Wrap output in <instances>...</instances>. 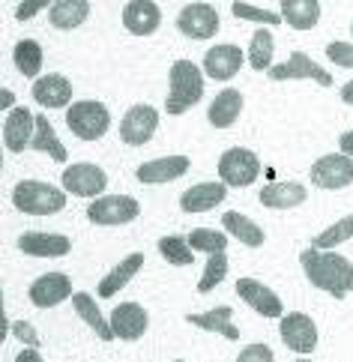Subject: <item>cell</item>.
<instances>
[{
	"instance_id": "4",
	"label": "cell",
	"mask_w": 353,
	"mask_h": 362,
	"mask_svg": "<svg viewBox=\"0 0 353 362\" xmlns=\"http://www.w3.org/2000/svg\"><path fill=\"white\" fill-rule=\"evenodd\" d=\"M66 126H69V132L78 135L81 141H96V138L105 135L108 126H111L108 105L99 99L72 102L69 111H66Z\"/></svg>"
},
{
	"instance_id": "8",
	"label": "cell",
	"mask_w": 353,
	"mask_h": 362,
	"mask_svg": "<svg viewBox=\"0 0 353 362\" xmlns=\"http://www.w3.org/2000/svg\"><path fill=\"white\" fill-rule=\"evenodd\" d=\"M311 183L320 186V189H347L353 183V159L345 156V153H326L320 156L315 165H311Z\"/></svg>"
},
{
	"instance_id": "20",
	"label": "cell",
	"mask_w": 353,
	"mask_h": 362,
	"mask_svg": "<svg viewBox=\"0 0 353 362\" xmlns=\"http://www.w3.org/2000/svg\"><path fill=\"white\" fill-rule=\"evenodd\" d=\"M192 159L189 156H162V159H150L138 165V180L147 186H162V183H174V180H180L183 174L189 171Z\"/></svg>"
},
{
	"instance_id": "37",
	"label": "cell",
	"mask_w": 353,
	"mask_h": 362,
	"mask_svg": "<svg viewBox=\"0 0 353 362\" xmlns=\"http://www.w3.org/2000/svg\"><path fill=\"white\" fill-rule=\"evenodd\" d=\"M228 255H210L204 264V276L198 281V293H210L213 288H219V281H225L228 276Z\"/></svg>"
},
{
	"instance_id": "39",
	"label": "cell",
	"mask_w": 353,
	"mask_h": 362,
	"mask_svg": "<svg viewBox=\"0 0 353 362\" xmlns=\"http://www.w3.org/2000/svg\"><path fill=\"white\" fill-rule=\"evenodd\" d=\"M326 57H330L335 66L353 69V42H330L326 45Z\"/></svg>"
},
{
	"instance_id": "15",
	"label": "cell",
	"mask_w": 353,
	"mask_h": 362,
	"mask_svg": "<svg viewBox=\"0 0 353 362\" xmlns=\"http://www.w3.org/2000/svg\"><path fill=\"white\" fill-rule=\"evenodd\" d=\"M245 57L248 54H243V48L237 45H213L204 54V75L213 81H231L243 69Z\"/></svg>"
},
{
	"instance_id": "44",
	"label": "cell",
	"mask_w": 353,
	"mask_h": 362,
	"mask_svg": "<svg viewBox=\"0 0 353 362\" xmlns=\"http://www.w3.org/2000/svg\"><path fill=\"white\" fill-rule=\"evenodd\" d=\"M16 362H45V359L36 354V347H28V351H21V354L16 356Z\"/></svg>"
},
{
	"instance_id": "3",
	"label": "cell",
	"mask_w": 353,
	"mask_h": 362,
	"mask_svg": "<svg viewBox=\"0 0 353 362\" xmlns=\"http://www.w3.org/2000/svg\"><path fill=\"white\" fill-rule=\"evenodd\" d=\"M12 206L28 216H54L66 206V192L42 180H21L12 186Z\"/></svg>"
},
{
	"instance_id": "38",
	"label": "cell",
	"mask_w": 353,
	"mask_h": 362,
	"mask_svg": "<svg viewBox=\"0 0 353 362\" xmlns=\"http://www.w3.org/2000/svg\"><path fill=\"white\" fill-rule=\"evenodd\" d=\"M231 12L237 18H243V21H257V24H267V28H272V24H279L284 21L282 18V12H272V9H264V6H255V4H243V0H237V4L231 6Z\"/></svg>"
},
{
	"instance_id": "32",
	"label": "cell",
	"mask_w": 353,
	"mask_h": 362,
	"mask_svg": "<svg viewBox=\"0 0 353 362\" xmlns=\"http://www.w3.org/2000/svg\"><path fill=\"white\" fill-rule=\"evenodd\" d=\"M12 60H16V66L24 78H33V81L42 78L39 75V69H42V45L36 40H18L16 48H12Z\"/></svg>"
},
{
	"instance_id": "34",
	"label": "cell",
	"mask_w": 353,
	"mask_h": 362,
	"mask_svg": "<svg viewBox=\"0 0 353 362\" xmlns=\"http://www.w3.org/2000/svg\"><path fill=\"white\" fill-rule=\"evenodd\" d=\"M272 51H276V40H272L270 30H255L252 42H248V63L257 72H270L272 69Z\"/></svg>"
},
{
	"instance_id": "29",
	"label": "cell",
	"mask_w": 353,
	"mask_h": 362,
	"mask_svg": "<svg viewBox=\"0 0 353 362\" xmlns=\"http://www.w3.org/2000/svg\"><path fill=\"white\" fill-rule=\"evenodd\" d=\"M72 305H75V312L78 317H81L90 329H93L102 341H114V329H111V320H105V315H102V308L96 305V300L90 293L84 291H78L72 296Z\"/></svg>"
},
{
	"instance_id": "48",
	"label": "cell",
	"mask_w": 353,
	"mask_h": 362,
	"mask_svg": "<svg viewBox=\"0 0 353 362\" xmlns=\"http://www.w3.org/2000/svg\"><path fill=\"white\" fill-rule=\"evenodd\" d=\"M296 362H315V359H296Z\"/></svg>"
},
{
	"instance_id": "6",
	"label": "cell",
	"mask_w": 353,
	"mask_h": 362,
	"mask_svg": "<svg viewBox=\"0 0 353 362\" xmlns=\"http://www.w3.org/2000/svg\"><path fill=\"white\" fill-rule=\"evenodd\" d=\"M260 174V162L252 150L245 147H231L219 156V177L225 186H233V189H245L252 186Z\"/></svg>"
},
{
	"instance_id": "46",
	"label": "cell",
	"mask_w": 353,
	"mask_h": 362,
	"mask_svg": "<svg viewBox=\"0 0 353 362\" xmlns=\"http://www.w3.org/2000/svg\"><path fill=\"white\" fill-rule=\"evenodd\" d=\"M9 335V317H6V312L0 315V339H6Z\"/></svg>"
},
{
	"instance_id": "26",
	"label": "cell",
	"mask_w": 353,
	"mask_h": 362,
	"mask_svg": "<svg viewBox=\"0 0 353 362\" xmlns=\"http://www.w3.org/2000/svg\"><path fill=\"white\" fill-rule=\"evenodd\" d=\"M231 315H233L231 305H216L204 315H186V323H192V327H198V329H207V332H219V335H225L228 341H237L240 329L231 323Z\"/></svg>"
},
{
	"instance_id": "19",
	"label": "cell",
	"mask_w": 353,
	"mask_h": 362,
	"mask_svg": "<svg viewBox=\"0 0 353 362\" xmlns=\"http://www.w3.org/2000/svg\"><path fill=\"white\" fill-rule=\"evenodd\" d=\"M72 243L63 234H51V230H24L18 237V252L30 257H63L69 255Z\"/></svg>"
},
{
	"instance_id": "17",
	"label": "cell",
	"mask_w": 353,
	"mask_h": 362,
	"mask_svg": "<svg viewBox=\"0 0 353 362\" xmlns=\"http://www.w3.org/2000/svg\"><path fill=\"white\" fill-rule=\"evenodd\" d=\"M28 296L36 308H54L66 296H75V293H72V281L66 273H45L28 288Z\"/></svg>"
},
{
	"instance_id": "42",
	"label": "cell",
	"mask_w": 353,
	"mask_h": 362,
	"mask_svg": "<svg viewBox=\"0 0 353 362\" xmlns=\"http://www.w3.org/2000/svg\"><path fill=\"white\" fill-rule=\"evenodd\" d=\"M12 335H16V339H21L24 344L39 347V335H36V329L30 327L28 320H16V323H12Z\"/></svg>"
},
{
	"instance_id": "5",
	"label": "cell",
	"mask_w": 353,
	"mask_h": 362,
	"mask_svg": "<svg viewBox=\"0 0 353 362\" xmlns=\"http://www.w3.org/2000/svg\"><path fill=\"white\" fill-rule=\"evenodd\" d=\"M60 189L69 192L75 198H93L96 201V198H102V192L108 189V174L93 162H78V165H69L66 171H63Z\"/></svg>"
},
{
	"instance_id": "10",
	"label": "cell",
	"mask_w": 353,
	"mask_h": 362,
	"mask_svg": "<svg viewBox=\"0 0 353 362\" xmlns=\"http://www.w3.org/2000/svg\"><path fill=\"white\" fill-rule=\"evenodd\" d=\"M267 75H270V81H303V78H308V81H318L320 87L332 84V75L323 66H318L306 51H294L291 57H287L284 63H276Z\"/></svg>"
},
{
	"instance_id": "13",
	"label": "cell",
	"mask_w": 353,
	"mask_h": 362,
	"mask_svg": "<svg viewBox=\"0 0 353 362\" xmlns=\"http://www.w3.org/2000/svg\"><path fill=\"white\" fill-rule=\"evenodd\" d=\"M237 296L243 303H248L260 317H284V305L279 300V293L270 284L257 281V279H240L237 281Z\"/></svg>"
},
{
	"instance_id": "21",
	"label": "cell",
	"mask_w": 353,
	"mask_h": 362,
	"mask_svg": "<svg viewBox=\"0 0 353 362\" xmlns=\"http://www.w3.org/2000/svg\"><path fill=\"white\" fill-rule=\"evenodd\" d=\"M162 9L153 0H129L123 6V28L132 36H150L159 30Z\"/></svg>"
},
{
	"instance_id": "7",
	"label": "cell",
	"mask_w": 353,
	"mask_h": 362,
	"mask_svg": "<svg viewBox=\"0 0 353 362\" xmlns=\"http://www.w3.org/2000/svg\"><path fill=\"white\" fill-rule=\"evenodd\" d=\"M138 213H141L138 201L129 198V195H102L96 201H90V206H87V218L93 225H102V228L129 225L138 218Z\"/></svg>"
},
{
	"instance_id": "41",
	"label": "cell",
	"mask_w": 353,
	"mask_h": 362,
	"mask_svg": "<svg viewBox=\"0 0 353 362\" xmlns=\"http://www.w3.org/2000/svg\"><path fill=\"white\" fill-rule=\"evenodd\" d=\"M51 9L48 0H21V4L16 6V21H30L33 16H39V12Z\"/></svg>"
},
{
	"instance_id": "35",
	"label": "cell",
	"mask_w": 353,
	"mask_h": 362,
	"mask_svg": "<svg viewBox=\"0 0 353 362\" xmlns=\"http://www.w3.org/2000/svg\"><path fill=\"white\" fill-rule=\"evenodd\" d=\"M186 240L192 252H204V255H225L228 249V234H221L216 228H195Z\"/></svg>"
},
{
	"instance_id": "12",
	"label": "cell",
	"mask_w": 353,
	"mask_h": 362,
	"mask_svg": "<svg viewBox=\"0 0 353 362\" xmlns=\"http://www.w3.org/2000/svg\"><path fill=\"white\" fill-rule=\"evenodd\" d=\"M177 30L189 40H213L219 33V12L213 4H186L177 16Z\"/></svg>"
},
{
	"instance_id": "9",
	"label": "cell",
	"mask_w": 353,
	"mask_h": 362,
	"mask_svg": "<svg viewBox=\"0 0 353 362\" xmlns=\"http://www.w3.org/2000/svg\"><path fill=\"white\" fill-rule=\"evenodd\" d=\"M156 129H159V111L153 105H147V102H141V105H132L123 114L120 138L129 147H144L156 135Z\"/></svg>"
},
{
	"instance_id": "18",
	"label": "cell",
	"mask_w": 353,
	"mask_h": 362,
	"mask_svg": "<svg viewBox=\"0 0 353 362\" xmlns=\"http://www.w3.org/2000/svg\"><path fill=\"white\" fill-rule=\"evenodd\" d=\"M36 135V114L30 108H12L4 123V147L9 153H24L33 144Z\"/></svg>"
},
{
	"instance_id": "11",
	"label": "cell",
	"mask_w": 353,
	"mask_h": 362,
	"mask_svg": "<svg viewBox=\"0 0 353 362\" xmlns=\"http://www.w3.org/2000/svg\"><path fill=\"white\" fill-rule=\"evenodd\" d=\"M279 335L287 351L294 354H311L318 347V323L306 312H291L279 320Z\"/></svg>"
},
{
	"instance_id": "40",
	"label": "cell",
	"mask_w": 353,
	"mask_h": 362,
	"mask_svg": "<svg viewBox=\"0 0 353 362\" xmlns=\"http://www.w3.org/2000/svg\"><path fill=\"white\" fill-rule=\"evenodd\" d=\"M237 362H272V351H270V344H248L240 351Z\"/></svg>"
},
{
	"instance_id": "36",
	"label": "cell",
	"mask_w": 353,
	"mask_h": 362,
	"mask_svg": "<svg viewBox=\"0 0 353 362\" xmlns=\"http://www.w3.org/2000/svg\"><path fill=\"white\" fill-rule=\"evenodd\" d=\"M159 252L168 264H174V267H189L195 261V252H192V245L186 237H180V234H171V237H162L159 240Z\"/></svg>"
},
{
	"instance_id": "22",
	"label": "cell",
	"mask_w": 353,
	"mask_h": 362,
	"mask_svg": "<svg viewBox=\"0 0 353 362\" xmlns=\"http://www.w3.org/2000/svg\"><path fill=\"white\" fill-rule=\"evenodd\" d=\"M228 195V186L221 183H195L180 195V210L186 213H207V210H216V206L225 201Z\"/></svg>"
},
{
	"instance_id": "49",
	"label": "cell",
	"mask_w": 353,
	"mask_h": 362,
	"mask_svg": "<svg viewBox=\"0 0 353 362\" xmlns=\"http://www.w3.org/2000/svg\"><path fill=\"white\" fill-rule=\"evenodd\" d=\"M174 362H186V359H174Z\"/></svg>"
},
{
	"instance_id": "47",
	"label": "cell",
	"mask_w": 353,
	"mask_h": 362,
	"mask_svg": "<svg viewBox=\"0 0 353 362\" xmlns=\"http://www.w3.org/2000/svg\"><path fill=\"white\" fill-rule=\"evenodd\" d=\"M0 93H4V108H9V102H12V90H9V87H0Z\"/></svg>"
},
{
	"instance_id": "23",
	"label": "cell",
	"mask_w": 353,
	"mask_h": 362,
	"mask_svg": "<svg viewBox=\"0 0 353 362\" xmlns=\"http://www.w3.org/2000/svg\"><path fill=\"white\" fill-rule=\"evenodd\" d=\"M243 114V93L240 90H221V93L210 102V108H207V120H210L213 129H228L237 123V117Z\"/></svg>"
},
{
	"instance_id": "28",
	"label": "cell",
	"mask_w": 353,
	"mask_h": 362,
	"mask_svg": "<svg viewBox=\"0 0 353 362\" xmlns=\"http://www.w3.org/2000/svg\"><path fill=\"white\" fill-rule=\"evenodd\" d=\"M90 16V4L87 0H57L48 9V21L54 30H75L81 28Z\"/></svg>"
},
{
	"instance_id": "50",
	"label": "cell",
	"mask_w": 353,
	"mask_h": 362,
	"mask_svg": "<svg viewBox=\"0 0 353 362\" xmlns=\"http://www.w3.org/2000/svg\"><path fill=\"white\" fill-rule=\"evenodd\" d=\"M350 33H353V24H350Z\"/></svg>"
},
{
	"instance_id": "43",
	"label": "cell",
	"mask_w": 353,
	"mask_h": 362,
	"mask_svg": "<svg viewBox=\"0 0 353 362\" xmlns=\"http://www.w3.org/2000/svg\"><path fill=\"white\" fill-rule=\"evenodd\" d=\"M338 147H342L345 156H350V159H353V129H350V132H345L342 138H338Z\"/></svg>"
},
{
	"instance_id": "27",
	"label": "cell",
	"mask_w": 353,
	"mask_h": 362,
	"mask_svg": "<svg viewBox=\"0 0 353 362\" xmlns=\"http://www.w3.org/2000/svg\"><path fill=\"white\" fill-rule=\"evenodd\" d=\"M221 228H225V234H231L233 240H240L243 245H252V249H260L264 240H267V234L260 230V225H255L252 218L237 213V210L221 213Z\"/></svg>"
},
{
	"instance_id": "16",
	"label": "cell",
	"mask_w": 353,
	"mask_h": 362,
	"mask_svg": "<svg viewBox=\"0 0 353 362\" xmlns=\"http://www.w3.org/2000/svg\"><path fill=\"white\" fill-rule=\"evenodd\" d=\"M33 102L42 108H66L72 105V81L60 72H48L33 81Z\"/></svg>"
},
{
	"instance_id": "2",
	"label": "cell",
	"mask_w": 353,
	"mask_h": 362,
	"mask_svg": "<svg viewBox=\"0 0 353 362\" xmlns=\"http://www.w3.org/2000/svg\"><path fill=\"white\" fill-rule=\"evenodd\" d=\"M204 99V72L195 66L192 60H174L171 72H168V96H165V111L180 117L189 108H195Z\"/></svg>"
},
{
	"instance_id": "33",
	"label": "cell",
	"mask_w": 353,
	"mask_h": 362,
	"mask_svg": "<svg viewBox=\"0 0 353 362\" xmlns=\"http://www.w3.org/2000/svg\"><path fill=\"white\" fill-rule=\"evenodd\" d=\"M347 240H353V213H347L345 218H338V222H332L330 228H323L320 234H315V240H311V249L332 252L335 245H342Z\"/></svg>"
},
{
	"instance_id": "24",
	"label": "cell",
	"mask_w": 353,
	"mask_h": 362,
	"mask_svg": "<svg viewBox=\"0 0 353 362\" xmlns=\"http://www.w3.org/2000/svg\"><path fill=\"white\" fill-rule=\"evenodd\" d=\"M308 198L306 186L294 183V180H284V183H270L260 189V204L270 206V210H294Z\"/></svg>"
},
{
	"instance_id": "14",
	"label": "cell",
	"mask_w": 353,
	"mask_h": 362,
	"mask_svg": "<svg viewBox=\"0 0 353 362\" xmlns=\"http://www.w3.org/2000/svg\"><path fill=\"white\" fill-rule=\"evenodd\" d=\"M150 327V315L141 303H120L114 305L111 312V329H114V339H123V341H138L144 332Z\"/></svg>"
},
{
	"instance_id": "31",
	"label": "cell",
	"mask_w": 353,
	"mask_h": 362,
	"mask_svg": "<svg viewBox=\"0 0 353 362\" xmlns=\"http://www.w3.org/2000/svg\"><path fill=\"white\" fill-rule=\"evenodd\" d=\"M36 153H45V156H51L54 162H66L69 153L66 147L60 144V138L54 132V126H51V120L45 117V114H36V135H33V144H30Z\"/></svg>"
},
{
	"instance_id": "25",
	"label": "cell",
	"mask_w": 353,
	"mask_h": 362,
	"mask_svg": "<svg viewBox=\"0 0 353 362\" xmlns=\"http://www.w3.org/2000/svg\"><path fill=\"white\" fill-rule=\"evenodd\" d=\"M141 267H144V255H141V252H132L129 257H123V261L117 264L111 273H105V279L99 281L96 293H99V296H105V300H108V296H114V293H120L126 284L141 273Z\"/></svg>"
},
{
	"instance_id": "30",
	"label": "cell",
	"mask_w": 353,
	"mask_h": 362,
	"mask_svg": "<svg viewBox=\"0 0 353 362\" xmlns=\"http://www.w3.org/2000/svg\"><path fill=\"white\" fill-rule=\"evenodd\" d=\"M279 12L294 30H311L320 21V4L318 0H282Z\"/></svg>"
},
{
	"instance_id": "45",
	"label": "cell",
	"mask_w": 353,
	"mask_h": 362,
	"mask_svg": "<svg viewBox=\"0 0 353 362\" xmlns=\"http://www.w3.org/2000/svg\"><path fill=\"white\" fill-rule=\"evenodd\" d=\"M342 102H345V105H353V78L342 87Z\"/></svg>"
},
{
	"instance_id": "1",
	"label": "cell",
	"mask_w": 353,
	"mask_h": 362,
	"mask_svg": "<svg viewBox=\"0 0 353 362\" xmlns=\"http://www.w3.org/2000/svg\"><path fill=\"white\" fill-rule=\"evenodd\" d=\"M299 264H303L306 279L315 284V288L326 291L335 300H345L353 291V264L345 255L338 252H320V249H308L299 255Z\"/></svg>"
}]
</instances>
